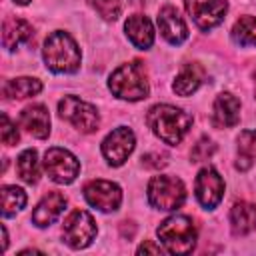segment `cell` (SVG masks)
Masks as SVG:
<instances>
[{
	"label": "cell",
	"mask_w": 256,
	"mask_h": 256,
	"mask_svg": "<svg viewBox=\"0 0 256 256\" xmlns=\"http://www.w3.org/2000/svg\"><path fill=\"white\" fill-rule=\"evenodd\" d=\"M92 4L96 12L108 22H114L122 14V0H92Z\"/></svg>",
	"instance_id": "obj_26"
},
{
	"label": "cell",
	"mask_w": 256,
	"mask_h": 256,
	"mask_svg": "<svg viewBox=\"0 0 256 256\" xmlns=\"http://www.w3.org/2000/svg\"><path fill=\"white\" fill-rule=\"evenodd\" d=\"M156 22H158V30H160L162 38L168 44L178 46V44H182L188 38V26H186L184 18L180 16V12L174 6L160 8Z\"/></svg>",
	"instance_id": "obj_13"
},
{
	"label": "cell",
	"mask_w": 256,
	"mask_h": 256,
	"mask_svg": "<svg viewBox=\"0 0 256 256\" xmlns=\"http://www.w3.org/2000/svg\"><path fill=\"white\" fill-rule=\"evenodd\" d=\"M42 92V82L38 78L32 76H18L12 80H6L2 86V94L4 98H12V100H22V98H30Z\"/></svg>",
	"instance_id": "obj_21"
},
{
	"label": "cell",
	"mask_w": 256,
	"mask_h": 256,
	"mask_svg": "<svg viewBox=\"0 0 256 256\" xmlns=\"http://www.w3.org/2000/svg\"><path fill=\"white\" fill-rule=\"evenodd\" d=\"M194 192H196V200L204 210H214L224 196V180L218 174V170L212 166L200 168L194 182Z\"/></svg>",
	"instance_id": "obj_12"
},
{
	"label": "cell",
	"mask_w": 256,
	"mask_h": 256,
	"mask_svg": "<svg viewBox=\"0 0 256 256\" xmlns=\"http://www.w3.org/2000/svg\"><path fill=\"white\" fill-rule=\"evenodd\" d=\"M146 124L152 134L164 144L176 146L188 134L192 126V116L172 104H154L146 114Z\"/></svg>",
	"instance_id": "obj_1"
},
{
	"label": "cell",
	"mask_w": 256,
	"mask_h": 256,
	"mask_svg": "<svg viewBox=\"0 0 256 256\" xmlns=\"http://www.w3.org/2000/svg\"><path fill=\"white\" fill-rule=\"evenodd\" d=\"M100 148H102L104 160H106L110 166L118 168V166H122V164L128 160V156L134 152V148H136V136H134L132 128H128V126H118V128H114L112 132L106 134V138L102 140V146H100Z\"/></svg>",
	"instance_id": "obj_9"
},
{
	"label": "cell",
	"mask_w": 256,
	"mask_h": 256,
	"mask_svg": "<svg viewBox=\"0 0 256 256\" xmlns=\"http://www.w3.org/2000/svg\"><path fill=\"white\" fill-rule=\"evenodd\" d=\"M58 114L60 118H64L66 122H70L76 130L84 132V134H92L98 130L100 126V114L98 110L90 104L80 100L78 96H64L58 102Z\"/></svg>",
	"instance_id": "obj_6"
},
{
	"label": "cell",
	"mask_w": 256,
	"mask_h": 256,
	"mask_svg": "<svg viewBox=\"0 0 256 256\" xmlns=\"http://www.w3.org/2000/svg\"><path fill=\"white\" fill-rule=\"evenodd\" d=\"M42 58L46 68L54 74H74L78 72L82 62V54L76 40L64 30H56L44 40Z\"/></svg>",
	"instance_id": "obj_2"
},
{
	"label": "cell",
	"mask_w": 256,
	"mask_h": 256,
	"mask_svg": "<svg viewBox=\"0 0 256 256\" xmlns=\"http://www.w3.org/2000/svg\"><path fill=\"white\" fill-rule=\"evenodd\" d=\"M146 196L152 208L172 212L178 210L184 200H186V186L180 178L168 176V174H158L152 176L146 188Z\"/></svg>",
	"instance_id": "obj_5"
},
{
	"label": "cell",
	"mask_w": 256,
	"mask_h": 256,
	"mask_svg": "<svg viewBox=\"0 0 256 256\" xmlns=\"http://www.w3.org/2000/svg\"><path fill=\"white\" fill-rule=\"evenodd\" d=\"M126 38L138 48V50H148L154 44V26L148 16L144 14H132L124 22Z\"/></svg>",
	"instance_id": "obj_17"
},
{
	"label": "cell",
	"mask_w": 256,
	"mask_h": 256,
	"mask_svg": "<svg viewBox=\"0 0 256 256\" xmlns=\"http://www.w3.org/2000/svg\"><path fill=\"white\" fill-rule=\"evenodd\" d=\"M64 208H66V196L62 192H56V190L48 192L40 198V202L32 210V224L38 228H46L60 218Z\"/></svg>",
	"instance_id": "obj_14"
},
{
	"label": "cell",
	"mask_w": 256,
	"mask_h": 256,
	"mask_svg": "<svg viewBox=\"0 0 256 256\" xmlns=\"http://www.w3.org/2000/svg\"><path fill=\"white\" fill-rule=\"evenodd\" d=\"M108 90L120 100H128V102L144 100L150 94V84L144 64L140 60L120 64L108 76Z\"/></svg>",
	"instance_id": "obj_3"
},
{
	"label": "cell",
	"mask_w": 256,
	"mask_h": 256,
	"mask_svg": "<svg viewBox=\"0 0 256 256\" xmlns=\"http://www.w3.org/2000/svg\"><path fill=\"white\" fill-rule=\"evenodd\" d=\"M212 154H214V144H212V140H208V138H200V142L194 146L190 158H192V162H202V160L210 158Z\"/></svg>",
	"instance_id": "obj_28"
},
{
	"label": "cell",
	"mask_w": 256,
	"mask_h": 256,
	"mask_svg": "<svg viewBox=\"0 0 256 256\" xmlns=\"http://www.w3.org/2000/svg\"><path fill=\"white\" fill-rule=\"evenodd\" d=\"M32 24L24 18H8L2 24V46L8 52H14L32 38Z\"/></svg>",
	"instance_id": "obj_19"
},
{
	"label": "cell",
	"mask_w": 256,
	"mask_h": 256,
	"mask_svg": "<svg viewBox=\"0 0 256 256\" xmlns=\"http://www.w3.org/2000/svg\"><path fill=\"white\" fill-rule=\"evenodd\" d=\"M2 238H4L2 240V248L6 250L8 248V232H6V226H2Z\"/></svg>",
	"instance_id": "obj_30"
},
{
	"label": "cell",
	"mask_w": 256,
	"mask_h": 256,
	"mask_svg": "<svg viewBox=\"0 0 256 256\" xmlns=\"http://www.w3.org/2000/svg\"><path fill=\"white\" fill-rule=\"evenodd\" d=\"M20 126L38 140L50 136V114L44 104H30L20 112Z\"/></svg>",
	"instance_id": "obj_15"
},
{
	"label": "cell",
	"mask_w": 256,
	"mask_h": 256,
	"mask_svg": "<svg viewBox=\"0 0 256 256\" xmlns=\"http://www.w3.org/2000/svg\"><path fill=\"white\" fill-rule=\"evenodd\" d=\"M0 138L6 146H14L20 140V132L16 128V124L8 118V114H2V130H0Z\"/></svg>",
	"instance_id": "obj_27"
},
{
	"label": "cell",
	"mask_w": 256,
	"mask_h": 256,
	"mask_svg": "<svg viewBox=\"0 0 256 256\" xmlns=\"http://www.w3.org/2000/svg\"><path fill=\"white\" fill-rule=\"evenodd\" d=\"M206 78V72L204 68L198 64V62H188L180 68V72L176 74L174 82H172V90L178 94V96H190L194 94L202 82Z\"/></svg>",
	"instance_id": "obj_18"
},
{
	"label": "cell",
	"mask_w": 256,
	"mask_h": 256,
	"mask_svg": "<svg viewBox=\"0 0 256 256\" xmlns=\"http://www.w3.org/2000/svg\"><path fill=\"white\" fill-rule=\"evenodd\" d=\"M254 76H256V74H254Z\"/></svg>",
	"instance_id": "obj_32"
},
{
	"label": "cell",
	"mask_w": 256,
	"mask_h": 256,
	"mask_svg": "<svg viewBox=\"0 0 256 256\" xmlns=\"http://www.w3.org/2000/svg\"><path fill=\"white\" fill-rule=\"evenodd\" d=\"M156 234L170 254H190L196 248V226L190 216L184 214H172L160 222L156 228Z\"/></svg>",
	"instance_id": "obj_4"
},
{
	"label": "cell",
	"mask_w": 256,
	"mask_h": 256,
	"mask_svg": "<svg viewBox=\"0 0 256 256\" xmlns=\"http://www.w3.org/2000/svg\"><path fill=\"white\" fill-rule=\"evenodd\" d=\"M26 192L18 186L12 184H4L0 188V204H2V216L4 218H12L16 216V212H20L26 206Z\"/></svg>",
	"instance_id": "obj_24"
},
{
	"label": "cell",
	"mask_w": 256,
	"mask_h": 256,
	"mask_svg": "<svg viewBox=\"0 0 256 256\" xmlns=\"http://www.w3.org/2000/svg\"><path fill=\"white\" fill-rule=\"evenodd\" d=\"M240 120V100L232 92H220L212 106V122L218 128H232Z\"/></svg>",
	"instance_id": "obj_16"
},
{
	"label": "cell",
	"mask_w": 256,
	"mask_h": 256,
	"mask_svg": "<svg viewBox=\"0 0 256 256\" xmlns=\"http://www.w3.org/2000/svg\"><path fill=\"white\" fill-rule=\"evenodd\" d=\"M96 234H98V228H96V222L90 212L78 208V210H72L64 218L62 238L72 250L88 248L92 244V240L96 238Z\"/></svg>",
	"instance_id": "obj_7"
},
{
	"label": "cell",
	"mask_w": 256,
	"mask_h": 256,
	"mask_svg": "<svg viewBox=\"0 0 256 256\" xmlns=\"http://www.w3.org/2000/svg\"><path fill=\"white\" fill-rule=\"evenodd\" d=\"M14 4H20V6H26V4H30V0H12Z\"/></svg>",
	"instance_id": "obj_31"
},
{
	"label": "cell",
	"mask_w": 256,
	"mask_h": 256,
	"mask_svg": "<svg viewBox=\"0 0 256 256\" xmlns=\"http://www.w3.org/2000/svg\"><path fill=\"white\" fill-rule=\"evenodd\" d=\"M138 254H164L166 252V248L164 246H160V244H154V242H150V240H146L144 244H140L138 246V250H136Z\"/></svg>",
	"instance_id": "obj_29"
},
{
	"label": "cell",
	"mask_w": 256,
	"mask_h": 256,
	"mask_svg": "<svg viewBox=\"0 0 256 256\" xmlns=\"http://www.w3.org/2000/svg\"><path fill=\"white\" fill-rule=\"evenodd\" d=\"M230 230L234 236H246L256 230V206L240 200L230 208Z\"/></svg>",
	"instance_id": "obj_20"
},
{
	"label": "cell",
	"mask_w": 256,
	"mask_h": 256,
	"mask_svg": "<svg viewBox=\"0 0 256 256\" xmlns=\"http://www.w3.org/2000/svg\"><path fill=\"white\" fill-rule=\"evenodd\" d=\"M230 36L238 46H254L256 48V16H242L234 22Z\"/></svg>",
	"instance_id": "obj_25"
},
{
	"label": "cell",
	"mask_w": 256,
	"mask_h": 256,
	"mask_svg": "<svg viewBox=\"0 0 256 256\" xmlns=\"http://www.w3.org/2000/svg\"><path fill=\"white\" fill-rule=\"evenodd\" d=\"M82 192L86 202L100 212H116L122 204V188L110 180H90Z\"/></svg>",
	"instance_id": "obj_10"
},
{
	"label": "cell",
	"mask_w": 256,
	"mask_h": 256,
	"mask_svg": "<svg viewBox=\"0 0 256 256\" xmlns=\"http://www.w3.org/2000/svg\"><path fill=\"white\" fill-rule=\"evenodd\" d=\"M44 170L48 178L56 184H72L80 172L78 158L60 146H52L44 154Z\"/></svg>",
	"instance_id": "obj_8"
},
{
	"label": "cell",
	"mask_w": 256,
	"mask_h": 256,
	"mask_svg": "<svg viewBox=\"0 0 256 256\" xmlns=\"http://www.w3.org/2000/svg\"><path fill=\"white\" fill-rule=\"evenodd\" d=\"M16 172H18L20 180L26 184H36L40 180V160H38V152L34 148H26L18 154Z\"/></svg>",
	"instance_id": "obj_23"
},
{
	"label": "cell",
	"mask_w": 256,
	"mask_h": 256,
	"mask_svg": "<svg viewBox=\"0 0 256 256\" xmlns=\"http://www.w3.org/2000/svg\"><path fill=\"white\" fill-rule=\"evenodd\" d=\"M184 8L192 18V22L200 30L208 32L224 20L228 12V2L226 0H184Z\"/></svg>",
	"instance_id": "obj_11"
},
{
	"label": "cell",
	"mask_w": 256,
	"mask_h": 256,
	"mask_svg": "<svg viewBox=\"0 0 256 256\" xmlns=\"http://www.w3.org/2000/svg\"><path fill=\"white\" fill-rule=\"evenodd\" d=\"M256 160V130H244L236 138V168L246 172Z\"/></svg>",
	"instance_id": "obj_22"
}]
</instances>
